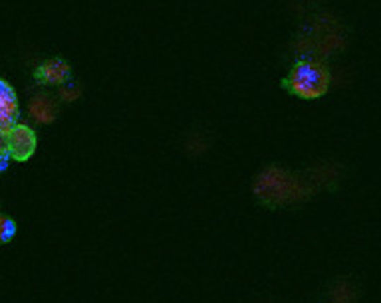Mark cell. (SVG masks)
Instances as JSON below:
<instances>
[{
  "label": "cell",
  "mask_w": 381,
  "mask_h": 303,
  "mask_svg": "<svg viewBox=\"0 0 381 303\" xmlns=\"http://www.w3.org/2000/svg\"><path fill=\"white\" fill-rule=\"evenodd\" d=\"M286 85L302 100H318L330 88V70L318 58H304L290 70Z\"/></svg>",
  "instance_id": "1"
},
{
  "label": "cell",
  "mask_w": 381,
  "mask_h": 303,
  "mask_svg": "<svg viewBox=\"0 0 381 303\" xmlns=\"http://www.w3.org/2000/svg\"><path fill=\"white\" fill-rule=\"evenodd\" d=\"M254 192L264 202L286 204V202L302 198L304 196V186L290 172L280 171V169H268L254 182Z\"/></svg>",
  "instance_id": "2"
},
{
  "label": "cell",
  "mask_w": 381,
  "mask_h": 303,
  "mask_svg": "<svg viewBox=\"0 0 381 303\" xmlns=\"http://www.w3.org/2000/svg\"><path fill=\"white\" fill-rule=\"evenodd\" d=\"M4 139V149L11 153L14 161H28L36 151V133L32 131L28 125H14Z\"/></svg>",
  "instance_id": "3"
},
{
  "label": "cell",
  "mask_w": 381,
  "mask_h": 303,
  "mask_svg": "<svg viewBox=\"0 0 381 303\" xmlns=\"http://www.w3.org/2000/svg\"><path fill=\"white\" fill-rule=\"evenodd\" d=\"M18 97H16V91L12 90V85L8 81H2L0 83V131L2 135L11 131L16 123L18 117Z\"/></svg>",
  "instance_id": "4"
},
{
  "label": "cell",
  "mask_w": 381,
  "mask_h": 303,
  "mask_svg": "<svg viewBox=\"0 0 381 303\" xmlns=\"http://www.w3.org/2000/svg\"><path fill=\"white\" fill-rule=\"evenodd\" d=\"M70 64L62 58H52V60L42 61L36 70V80L44 85H64L70 80Z\"/></svg>",
  "instance_id": "5"
},
{
  "label": "cell",
  "mask_w": 381,
  "mask_h": 303,
  "mask_svg": "<svg viewBox=\"0 0 381 303\" xmlns=\"http://www.w3.org/2000/svg\"><path fill=\"white\" fill-rule=\"evenodd\" d=\"M28 113L36 123H54L58 117V101L52 97L50 93H36L28 103Z\"/></svg>",
  "instance_id": "6"
},
{
  "label": "cell",
  "mask_w": 381,
  "mask_h": 303,
  "mask_svg": "<svg viewBox=\"0 0 381 303\" xmlns=\"http://www.w3.org/2000/svg\"><path fill=\"white\" fill-rule=\"evenodd\" d=\"M80 95H82V88L78 83H64L58 90V97L64 103H74L76 100H80Z\"/></svg>",
  "instance_id": "7"
},
{
  "label": "cell",
  "mask_w": 381,
  "mask_h": 303,
  "mask_svg": "<svg viewBox=\"0 0 381 303\" xmlns=\"http://www.w3.org/2000/svg\"><path fill=\"white\" fill-rule=\"evenodd\" d=\"M14 236H16V222L12 220L11 216H2L0 218V240L8 244Z\"/></svg>",
  "instance_id": "8"
}]
</instances>
